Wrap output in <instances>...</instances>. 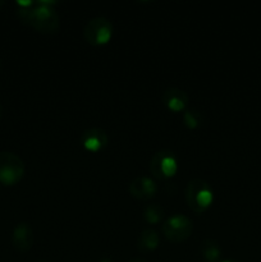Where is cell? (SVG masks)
I'll use <instances>...</instances> for the list:
<instances>
[{"label": "cell", "mask_w": 261, "mask_h": 262, "mask_svg": "<svg viewBox=\"0 0 261 262\" xmlns=\"http://www.w3.org/2000/svg\"><path fill=\"white\" fill-rule=\"evenodd\" d=\"M54 4L55 2H37L30 7H20L18 17L38 32L55 33L60 27V17Z\"/></svg>", "instance_id": "1"}, {"label": "cell", "mask_w": 261, "mask_h": 262, "mask_svg": "<svg viewBox=\"0 0 261 262\" xmlns=\"http://www.w3.org/2000/svg\"><path fill=\"white\" fill-rule=\"evenodd\" d=\"M186 201L192 211L202 214L211 206L214 201V192L204 179H192L186 187Z\"/></svg>", "instance_id": "2"}, {"label": "cell", "mask_w": 261, "mask_h": 262, "mask_svg": "<svg viewBox=\"0 0 261 262\" xmlns=\"http://www.w3.org/2000/svg\"><path fill=\"white\" fill-rule=\"evenodd\" d=\"M25 176V163L14 152H0V183L14 186Z\"/></svg>", "instance_id": "3"}, {"label": "cell", "mask_w": 261, "mask_h": 262, "mask_svg": "<svg viewBox=\"0 0 261 262\" xmlns=\"http://www.w3.org/2000/svg\"><path fill=\"white\" fill-rule=\"evenodd\" d=\"M178 170V160L176 154L169 150H160L154 154L150 161V171L159 181L173 178Z\"/></svg>", "instance_id": "4"}, {"label": "cell", "mask_w": 261, "mask_h": 262, "mask_svg": "<svg viewBox=\"0 0 261 262\" xmlns=\"http://www.w3.org/2000/svg\"><path fill=\"white\" fill-rule=\"evenodd\" d=\"M113 36V25L104 17H95L86 23L83 28V37L94 46L106 45Z\"/></svg>", "instance_id": "5"}, {"label": "cell", "mask_w": 261, "mask_h": 262, "mask_svg": "<svg viewBox=\"0 0 261 262\" xmlns=\"http://www.w3.org/2000/svg\"><path fill=\"white\" fill-rule=\"evenodd\" d=\"M193 232V223L184 215H174L166 219L163 224V234L173 243L183 242L188 239Z\"/></svg>", "instance_id": "6"}, {"label": "cell", "mask_w": 261, "mask_h": 262, "mask_svg": "<svg viewBox=\"0 0 261 262\" xmlns=\"http://www.w3.org/2000/svg\"><path fill=\"white\" fill-rule=\"evenodd\" d=\"M81 141L84 150L90 152H99L106 147L109 143V137H107V133L101 128H90L84 130Z\"/></svg>", "instance_id": "7"}, {"label": "cell", "mask_w": 261, "mask_h": 262, "mask_svg": "<svg viewBox=\"0 0 261 262\" xmlns=\"http://www.w3.org/2000/svg\"><path fill=\"white\" fill-rule=\"evenodd\" d=\"M129 193L130 196L137 200H150L158 192L155 182L147 176L136 177L129 184Z\"/></svg>", "instance_id": "8"}, {"label": "cell", "mask_w": 261, "mask_h": 262, "mask_svg": "<svg viewBox=\"0 0 261 262\" xmlns=\"http://www.w3.org/2000/svg\"><path fill=\"white\" fill-rule=\"evenodd\" d=\"M161 100H163V104L173 113H179L186 110L189 102L188 95L183 90L177 89V87H170V89L165 90Z\"/></svg>", "instance_id": "9"}, {"label": "cell", "mask_w": 261, "mask_h": 262, "mask_svg": "<svg viewBox=\"0 0 261 262\" xmlns=\"http://www.w3.org/2000/svg\"><path fill=\"white\" fill-rule=\"evenodd\" d=\"M12 241L14 247L20 252L30 251L33 246V241H35V235H33L31 225L27 223H19V224L15 225L14 230H13Z\"/></svg>", "instance_id": "10"}, {"label": "cell", "mask_w": 261, "mask_h": 262, "mask_svg": "<svg viewBox=\"0 0 261 262\" xmlns=\"http://www.w3.org/2000/svg\"><path fill=\"white\" fill-rule=\"evenodd\" d=\"M159 242H160V237H159L158 233L151 228H147L138 237L137 247L142 252H153L158 248Z\"/></svg>", "instance_id": "11"}, {"label": "cell", "mask_w": 261, "mask_h": 262, "mask_svg": "<svg viewBox=\"0 0 261 262\" xmlns=\"http://www.w3.org/2000/svg\"><path fill=\"white\" fill-rule=\"evenodd\" d=\"M201 253L205 262H220L222 250L216 241L207 238L201 243Z\"/></svg>", "instance_id": "12"}, {"label": "cell", "mask_w": 261, "mask_h": 262, "mask_svg": "<svg viewBox=\"0 0 261 262\" xmlns=\"http://www.w3.org/2000/svg\"><path fill=\"white\" fill-rule=\"evenodd\" d=\"M143 217L148 224H158L164 217V209L158 204L148 205L143 211Z\"/></svg>", "instance_id": "13"}, {"label": "cell", "mask_w": 261, "mask_h": 262, "mask_svg": "<svg viewBox=\"0 0 261 262\" xmlns=\"http://www.w3.org/2000/svg\"><path fill=\"white\" fill-rule=\"evenodd\" d=\"M202 120H204V118H202V115L197 110L189 109L184 112L183 123L188 129H196V128H199L202 124Z\"/></svg>", "instance_id": "14"}, {"label": "cell", "mask_w": 261, "mask_h": 262, "mask_svg": "<svg viewBox=\"0 0 261 262\" xmlns=\"http://www.w3.org/2000/svg\"><path fill=\"white\" fill-rule=\"evenodd\" d=\"M100 262H114V261L110 260V258H104V260H101Z\"/></svg>", "instance_id": "15"}, {"label": "cell", "mask_w": 261, "mask_h": 262, "mask_svg": "<svg viewBox=\"0 0 261 262\" xmlns=\"http://www.w3.org/2000/svg\"><path fill=\"white\" fill-rule=\"evenodd\" d=\"M220 262H240V261H235V260H224V261H220Z\"/></svg>", "instance_id": "16"}, {"label": "cell", "mask_w": 261, "mask_h": 262, "mask_svg": "<svg viewBox=\"0 0 261 262\" xmlns=\"http://www.w3.org/2000/svg\"><path fill=\"white\" fill-rule=\"evenodd\" d=\"M129 262H146L145 260H132V261H129Z\"/></svg>", "instance_id": "17"}, {"label": "cell", "mask_w": 261, "mask_h": 262, "mask_svg": "<svg viewBox=\"0 0 261 262\" xmlns=\"http://www.w3.org/2000/svg\"><path fill=\"white\" fill-rule=\"evenodd\" d=\"M2 115H3V107L2 105H0V119H2Z\"/></svg>", "instance_id": "18"}, {"label": "cell", "mask_w": 261, "mask_h": 262, "mask_svg": "<svg viewBox=\"0 0 261 262\" xmlns=\"http://www.w3.org/2000/svg\"><path fill=\"white\" fill-rule=\"evenodd\" d=\"M4 4H5V3H4V2H2V0H0V8H2L3 5H4Z\"/></svg>", "instance_id": "19"}, {"label": "cell", "mask_w": 261, "mask_h": 262, "mask_svg": "<svg viewBox=\"0 0 261 262\" xmlns=\"http://www.w3.org/2000/svg\"><path fill=\"white\" fill-rule=\"evenodd\" d=\"M37 262H48V261H37Z\"/></svg>", "instance_id": "20"}]
</instances>
